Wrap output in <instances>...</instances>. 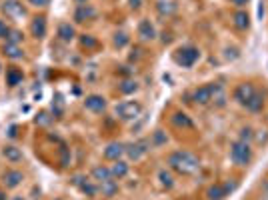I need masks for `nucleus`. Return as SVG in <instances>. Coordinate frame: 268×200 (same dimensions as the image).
<instances>
[{
  "label": "nucleus",
  "mask_w": 268,
  "mask_h": 200,
  "mask_svg": "<svg viewBox=\"0 0 268 200\" xmlns=\"http://www.w3.org/2000/svg\"><path fill=\"white\" fill-rule=\"evenodd\" d=\"M166 164L172 172L176 174H182V176H194L200 172V158L194 156L192 152L188 150H174L168 154L166 158Z\"/></svg>",
  "instance_id": "1"
},
{
  "label": "nucleus",
  "mask_w": 268,
  "mask_h": 200,
  "mask_svg": "<svg viewBox=\"0 0 268 200\" xmlns=\"http://www.w3.org/2000/svg\"><path fill=\"white\" fill-rule=\"evenodd\" d=\"M230 160L236 166H248L252 162V148L248 142L242 140H234L230 144Z\"/></svg>",
  "instance_id": "2"
},
{
  "label": "nucleus",
  "mask_w": 268,
  "mask_h": 200,
  "mask_svg": "<svg viewBox=\"0 0 268 200\" xmlns=\"http://www.w3.org/2000/svg\"><path fill=\"white\" fill-rule=\"evenodd\" d=\"M200 60V50L192 44H186V46H180L176 52H174V62L182 68H192L196 62Z\"/></svg>",
  "instance_id": "3"
},
{
  "label": "nucleus",
  "mask_w": 268,
  "mask_h": 200,
  "mask_svg": "<svg viewBox=\"0 0 268 200\" xmlns=\"http://www.w3.org/2000/svg\"><path fill=\"white\" fill-rule=\"evenodd\" d=\"M114 114H116V118H120L124 122H132L142 114V104L138 100H124V102L116 104Z\"/></svg>",
  "instance_id": "4"
},
{
  "label": "nucleus",
  "mask_w": 268,
  "mask_h": 200,
  "mask_svg": "<svg viewBox=\"0 0 268 200\" xmlns=\"http://www.w3.org/2000/svg\"><path fill=\"white\" fill-rule=\"evenodd\" d=\"M70 184L72 186H76L86 198H96L98 194H100V186H98V182H94L92 178H88V176H82V174H74L72 176V180H70Z\"/></svg>",
  "instance_id": "5"
},
{
  "label": "nucleus",
  "mask_w": 268,
  "mask_h": 200,
  "mask_svg": "<svg viewBox=\"0 0 268 200\" xmlns=\"http://www.w3.org/2000/svg\"><path fill=\"white\" fill-rule=\"evenodd\" d=\"M150 148H152L150 138H138V140L126 144V156H128V160H134V162H136V160L144 158V156L150 152Z\"/></svg>",
  "instance_id": "6"
},
{
  "label": "nucleus",
  "mask_w": 268,
  "mask_h": 200,
  "mask_svg": "<svg viewBox=\"0 0 268 200\" xmlns=\"http://www.w3.org/2000/svg\"><path fill=\"white\" fill-rule=\"evenodd\" d=\"M0 12L8 18V20H18L26 16V6L20 0H2L0 4Z\"/></svg>",
  "instance_id": "7"
},
{
  "label": "nucleus",
  "mask_w": 268,
  "mask_h": 200,
  "mask_svg": "<svg viewBox=\"0 0 268 200\" xmlns=\"http://www.w3.org/2000/svg\"><path fill=\"white\" fill-rule=\"evenodd\" d=\"M0 182H2V186L6 190H14V188H18L24 182V172L18 170V168H8V170L2 172Z\"/></svg>",
  "instance_id": "8"
},
{
  "label": "nucleus",
  "mask_w": 268,
  "mask_h": 200,
  "mask_svg": "<svg viewBox=\"0 0 268 200\" xmlns=\"http://www.w3.org/2000/svg\"><path fill=\"white\" fill-rule=\"evenodd\" d=\"M96 16H98V10L92 4H78L74 8V14H72V18H74L76 24H84V22L96 20Z\"/></svg>",
  "instance_id": "9"
},
{
  "label": "nucleus",
  "mask_w": 268,
  "mask_h": 200,
  "mask_svg": "<svg viewBox=\"0 0 268 200\" xmlns=\"http://www.w3.org/2000/svg\"><path fill=\"white\" fill-rule=\"evenodd\" d=\"M190 100L196 106H208V104H212V86H210V82L194 88L192 94H190Z\"/></svg>",
  "instance_id": "10"
},
{
  "label": "nucleus",
  "mask_w": 268,
  "mask_h": 200,
  "mask_svg": "<svg viewBox=\"0 0 268 200\" xmlns=\"http://www.w3.org/2000/svg\"><path fill=\"white\" fill-rule=\"evenodd\" d=\"M256 92V86L252 84V82H240L236 88H234V92H232V98L240 104V106H244L250 98H252V94Z\"/></svg>",
  "instance_id": "11"
},
{
  "label": "nucleus",
  "mask_w": 268,
  "mask_h": 200,
  "mask_svg": "<svg viewBox=\"0 0 268 200\" xmlns=\"http://www.w3.org/2000/svg\"><path fill=\"white\" fill-rule=\"evenodd\" d=\"M82 104H84V108L88 112H94V114H102L108 108V102H106V98L102 94H88Z\"/></svg>",
  "instance_id": "12"
},
{
  "label": "nucleus",
  "mask_w": 268,
  "mask_h": 200,
  "mask_svg": "<svg viewBox=\"0 0 268 200\" xmlns=\"http://www.w3.org/2000/svg\"><path fill=\"white\" fill-rule=\"evenodd\" d=\"M124 154H126V144H122V142H118V140L108 142L106 148H104V152H102V156H104L106 160H112V162L120 160Z\"/></svg>",
  "instance_id": "13"
},
{
  "label": "nucleus",
  "mask_w": 268,
  "mask_h": 200,
  "mask_svg": "<svg viewBox=\"0 0 268 200\" xmlns=\"http://www.w3.org/2000/svg\"><path fill=\"white\" fill-rule=\"evenodd\" d=\"M48 32V22H46V16H34L32 22H30V34L36 38V40H42Z\"/></svg>",
  "instance_id": "14"
},
{
  "label": "nucleus",
  "mask_w": 268,
  "mask_h": 200,
  "mask_svg": "<svg viewBox=\"0 0 268 200\" xmlns=\"http://www.w3.org/2000/svg\"><path fill=\"white\" fill-rule=\"evenodd\" d=\"M156 28H154V24L148 20V18H144V20H140L138 22V38L142 40V42H152V40H156Z\"/></svg>",
  "instance_id": "15"
},
{
  "label": "nucleus",
  "mask_w": 268,
  "mask_h": 200,
  "mask_svg": "<svg viewBox=\"0 0 268 200\" xmlns=\"http://www.w3.org/2000/svg\"><path fill=\"white\" fill-rule=\"evenodd\" d=\"M264 104H266V96H264V92L262 90H258L256 88V92L252 94V98L244 104V108L248 110V112H252V114H258V112H262L264 110Z\"/></svg>",
  "instance_id": "16"
},
{
  "label": "nucleus",
  "mask_w": 268,
  "mask_h": 200,
  "mask_svg": "<svg viewBox=\"0 0 268 200\" xmlns=\"http://www.w3.org/2000/svg\"><path fill=\"white\" fill-rule=\"evenodd\" d=\"M170 122H172V126H176V128H182V130H192L194 128V120L186 114V112H182V110H176V112H172V116H170Z\"/></svg>",
  "instance_id": "17"
},
{
  "label": "nucleus",
  "mask_w": 268,
  "mask_h": 200,
  "mask_svg": "<svg viewBox=\"0 0 268 200\" xmlns=\"http://www.w3.org/2000/svg\"><path fill=\"white\" fill-rule=\"evenodd\" d=\"M56 36H58V40L60 42H72L78 34H76V28H74V24H70V22H60L58 24V28H56Z\"/></svg>",
  "instance_id": "18"
},
{
  "label": "nucleus",
  "mask_w": 268,
  "mask_h": 200,
  "mask_svg": "<svg viewBox=\"0 0 268 200\" xmlns=\"http://www.w3.org/2000/svg\"><path fill=\"white\" fill-rule=\"evenodd\" d=\"M212 86V104L216 108H224L226 102H228V96H226V88L220 84V82H210Z\"/></svg>",
  "instance_id": "19"
},
{
  "label": "nucleus",
  "mask_w": 268,
  "mask_h": 200,
  "mask_svg": "<svg viewBox=\"0 0 268 200\" xmlns=\"http://www.w3.org/2000/svg\"><path fill=\"white\" fill-rule=\"evenodd\" d=\"M2 156H4L10 164H18V162L24 160V152H22V148H18L16 144H4V146H2Z\"/></svg>",
  "instance_id": "20"
},
{
  "label": "nucleus",
  "mask_w": 268,
  "mask_h": 200,
  "mask_svg": "<svg viewBox=\"0 0 268 200\" xmlns=\"http://www.w3.org/2000/svg\"><path fill=\"white\" fill-rule=\"evenodd\" d=\"M22 80H24L22 68H18V66H8L6 68V86L8 88H16L18 84H22Z\"/></svg>",
  "instance_id": "21"
},
{
  "label": "nucleus",
  "mask_w": 268,
  "mask_h": 200,
  "mask_svg": "<svg viewBox=\"0 0 268 200\" xmlns=\"http://www.w3.org/2000/svg\"><path fill=\"white\" fill-rule=\"evenodd\" d=\"M232 22L238 30H248L250 28V14L244 10V8H238L234 14H232Z\"/></svg>",
  "instance_id": "22"
},
{
  "label": "nucleus",
  "mask_w": 268,
  "mask_h": 200,
  "mask_svg": "<svg viewBox=\"0 0 268 200\" xmlns=\"http://www.w3.org/2000/svg\"><path fill=\"white\" fill-rule=\"evenodd\" d=\"M110 172H112V178L114 180H122V178H126L128 176V172H130V164L126 162V160H116L112 166H110Z\"/></svg>",
  "instance_id": "23"
},
{
  "label": "nucleus",
  "mask_w": 268,
  "mask_h": 200,
  "mask_svg": "<svg viewBox=\"0 0 268 200\" xmlns=\"http://www.w3.org/2000/svg\"><path fill=\"white\" fill-rule=\"evenodd\" d=\"M90 178L94 180V182H106V180H110L112 178V172H110V168L108 166H104V164H96L92 170H90Z\"/></svg>",
  "instance_id": "24"
},
{
  "label": "nucleus",
  "mask_w": 268,
  "mask_h": 200,
  "mask_svg": "<svg viewBox=\"0 0 268 200\" xmlns=\"http://www.w3.org/2000/svg\"><path fill=\"white\" fill-rule=\"evenodd\" d=\"M2 54L10 60H22L24 58V50L20 44H10V42H4L2 46Z\"/></svg>",
  "instance_id": "25"
},
{
  "label": "nucleus",
  "mask_w": 268,
  "mask_h": 200,
  "mask_svg": "<svg viewBox=\"0 0 268 200\" xmlns=\"http://www.w3.org/2000/svg\"><path fill=\"white\" fill-rule=\"evenodd\" d=\"M206 196H208V200H224L228 196V190H226L224 182H216V184L206 188Z\"/></svg>",
  "instance_id": "26"
},
{
  "label": "nucleus",
  "mask_w": 268,
  "mask_h": 200,
  "mask_svg": "<svg viewBox=\"0 0 268 200\" xmlns=\"http://www.w3.org/2000/svg\"><path fill=\"white\" fill-rule=\"evenodd\" d=\"M168 134L162 130V128H156L152 134H150V144H152V148H162V146H166L168 144Z\"/></svg>",
  "instance_id": "27"
},
{
  "label": "nucleus",
  "mask_w": 268,
  "mask_h": 200,
  "mask_svg": "<svg viewBox=\"0 0 268 200\" xmlns=\"http://www.w3.org/2000/svg\"><path fill=\"white\" fill-rule=\"evenodd\" d=\"M156 176H158V180H160V186H162V188H166V190L174 188V174H172V170H170V168H160Z\"/></svg>",
  "instance_id": "28"
},
{
  "label": "nucleus",
  "mask_w": 268,
  "mask_h": 200,
  "mask_svg": "<svg viewBox=\"0 0 268 200\" xmlns=\"http://www.w3.org/2000/svg\"><path fill=\"white\" fill-rule=\"evenodd\" d=\"M98 186H100V194L106 196V198H112V196L118 194V180H114V178H110L106 182H100Z\"/></svg>",
  "instance_id": "29"
},
{
  "label": "nucleus",
  "mask_w": 268,
  "mask_h": 200,
  "mask_svg": "<svg viewBox=\"0 0 268 200\" xmlns=\"http://www.w3.org/2000/svg\"><path fill=\"white\" fill-rule=\"evenodd\" d=\"M156 10H158L160 16H170V14L176 12V4H174L172 0H158Z\"/></svg>",
  "instance_id": "30"
},
{
  "label": "nucleus",
  "mask_w": 268,
  "mask_h": 200,
  "mask_svg": "<svg viewBox=\"0 0 268 200\" xmlns=\"http://www.w3.org/2000/svg\"><path fill=\"white\" fill-rule=\"evenodd\" d=\"M118 90H120L124 96H130V94H134V92L138 90V82H136L134 78H124V80H120Z\"/></svg>",
  "instance_id": "31"
},
{
  "label": "nucleus",
  "mask_w": 268,
  "mask_h": 200,
  "mask_svg": "<svg viewBox=\"0 0 268 200\" xmlns=\"http://www.w3.org/2000/svg\"><path fill=\"white\" fill-rule=\"evenodd\" d=\"M78 42H80V46L86 48V50H92V48L98 46V40H96L92 34H80V36H78Z\"/></svg>",
  "instance_id": "32"
},
{
  "label": "nucleus",
  "mask_w": 268,
  "mask_h": 200,
  "mask_svg": "<svg viewBox=\"0 0 268 200\" xmlns=\"http://www.w3.org/2000/svg\"><path fill=\"white\" fill-rule=\"evenodd\" d=\"M128 42H130V38H128V34H126V32H116V34H114V38H112V44H114L116 48H124Z\"/></svg>",
  "instance_id": "33"
},
{
  "label": "nucleus",
  "mask_w": 268,
  "mask_h": 200,
  "mask_svg": "<svg viewBox=\"0 0 268 200\" xmlns=\"http://www.w3.org/2000/svg\"><path fill=\"white\" fill-rule=\"evenodd\" d=\"M64 104H62V96L60 94H56V100H52V114L56 116V118H62V114H64V108H62Z\"/></svg>",
  "instance_id": "34"
},
{
  "label": "nucleus",
  "mask_w": 268,
  "mask_h": 200,
  "mask_svg": "<svg viewBox=\"0 0 268 200\" xmlns=\"http://www.w3.org/2000/svg\"><path fill=\"white\" fill-rule=\"evenodd\" d=\"M22 40H24V32H20L16 28H12L10 34H8V38H6V42H10V44H20Z\"/></svg>",
  "instance_id": "35"
},
{
  "label": "nucleus",
  "mask_w": 268,
  "mask_h": 200,
  "mask_svg": "<svg viewBox=\"0 0 268 200\" xmlns=\"http://www.w3.org/2000/svg\"><path fill=\"white\" fill-rule=\"evenodd\" d=\"M52 120H54V116H48V112H40V114L34 118V122L40 124V126H48Z\"/></svg>",
  "instance_id": "36"
},
{
  "label": "nucleus",
  "mask_w": 268,
  "mask_h": 200,
  "mask_svg": "<svg viewBox=\"0 0 268 200\" xmlns=\"http://www.w3.org/2000/svg\"><path fill=\"white\" fill-rule=\"evenodd\" d=\"M252 136H254V130H252L250 126H244V128H240V138H238V140H242V142H248V144H250Z\"/></svg>",
  "instance_id": "37"
},
{
  "label": "nucleus",
  "mask_w": 268,
  "mask_h": 200,
  "mask_svg": "<svg viewBox=\"0 0 268 200\" xmlns=\"http://www.w3.org/2000/svg\"><path fill=\"white\" fill-rule=\"evenodd\" d=\"M60 164H62L64 168H66V166L70 164V150H68V148H66L64 144L60 146Z\"/></svg>",
  "instance_id": "38"
},
{
  "label": "nucleus",
  "mask_w": 268,
  "mask_h": 200,
  "mask_svg": "<svg viewBox=\"0 0 268 200\" xmlns=\"http://www.w3.org/2000/svg\"><path fill=\"white\" fill-rule=\"evenodd\" d=\"M10 26H8V22L4 20V18H0V40H6L8 38V34H10Z\"/></svg>",
  "instance_id": "39"
},
{
  "label": "nucleus",
  "mask_w": 268,
  "mask_h": 200,
  "mask_svg": "<svg viewBox=\"0 0 268 200\" xmlns=\"http://www.w3.org/2000/svg\"><path fill=\"white\" fill-rule=\"evenodd\" d=\"M30 6H34V8H46L48 4H50V0H26Z\"/></svg>",
  "instance_id": "40"
},
{
  "label": "nucleus",
  "mask_w": 268,
  "mask_h": 200,
  "mask_svg": "<svg viewBox=\"0 0 268 200\" xmlns=\"http://www.w3.org/2000/svg\"><path fill=\"white\" fill-rule=\"evenodd\" d=\"M128 6H130L132 10H138V8L142 6V0H128Z\"/></svg>",
  "instance_id": "41"
},
{
  "label": "nucleus",
  "mask_w": 268,
  "mask_h": 200,
  "mask_svg": "<svg viewBox=\"0 0 268 200\" xmlns=\"http://www.w3.org/2000/svg\"><path fill=\"white\" fill-rule=\"evenodd\" d=\"M140 58V48H134L132 54H130V60H138Z\"/></svg>",
  "instance_id": "42"
},
{
  "label": "nucleus",
  "mask_w": 268,
  "mask_h": 200,
  "mask_svg": "<svg viewBox=\"0 0 268 200\" xmlns=\"http://www.w3.org/2000/svg\"><path fill=\"white\" fill-rule=\"evenodd\" d=\"M230 2H232L234 6H238V8H242V6H244V4L248 2V0H230Z\"/></svg>",
  "instance_id": "43"
},
{
  "label": "nucleus",
  "mask_w": 268,
  "mask_h": 200,
  "mask_svg": "<svg viewBox=\"0 0 268 200\" xmlns=\"http://www.w3.org/2000/svg\"><path fill=\"white\" fill-rule=\"evenodd\" d=\"M16 130H18L16 126H10V130H8V136H10V138H16Z\"/></svg>",
  "instance_id": "44"
},
{
  "label": "nucleus",
  "mask_w": 268,
  "mask_h": 200,
  "mask_svg": "<svg viewBox=\"0 0 268 200\" xmlns=\"http://www.w3.org/2000/svg\"><path fill=\"white\" fill-rule=\"evenodd\" d=\"M0 200H8V194H6V188L0 186Z\"/></svg>",
  "instance_id": "45"
},
{
  "label": "nucleus",
  "mask_w": 268,
  "mask_h": 200,
  "mask_svg": "<svg viewBox=\"0 0 268 200\" xmlns=\"http://www.w3.org/2000/svg\"><path fill=\"white\" fill-rule=\"evenodd\" d=\"M262 14H264V6H262V2H260V6H258V16L262 18Z\"/></svg>",
  "instance_id": "46"
},
{
  "label": "nucleus",
  "mask_w": 268,
  "mask_h": 200,
  "mask_svg": "<svg viewBox=\"0 0 268 200\" xmlns=\"http://www.w3.org/2000/svg\"><path fill=\"white\" fill-rule=\"evenodd\" d=\"M74 2H76V6L78 4H88V0H74Z\"/></svg>",
  "instance_id": "47"
},
{
  "label": "nucleus",
  "mask_w": 268,
  "mask_h": 200,
  "mask_svg": "<svg viewBox=\"0 0 268 200\" xmlns=\"http://www.w3.org/2000/svg\"><path fill=\"white\" fill-rule=\"evenodd\" d=\"M10 200H24V196H12Z\"/></svg>",
  "instance_id": "48"
},
{
  "label": "nucleus",
  "mask_w": 268,
  "mask_h": 200,
  "mask_svg": "<svg viewBox=\"0 0 268 200\" xmlns=\"http://www.w3.org/2000/svg\"><path fill=\"white\" fill-rule=\"evenodd\" d=\"M2 72H4V66H2V62H0V74H2Z\"/></svg>",
  "instance_id": "49"
},
{
  "label": "nucleus",
  "mask_w": 268,
  "mask_h": 200,
  "mask_svg": "<svg viewBox=\"0 0 268 200\" xmlns=\"http://www.w3.org/2000/svg\"><path fill=\"white\" fill-rule=\"evenodd\" d=\"M52 200H64V198H60V196H56V198H52Z\"/></svg>",
  "instance_id": "50"
}]
</instances>
